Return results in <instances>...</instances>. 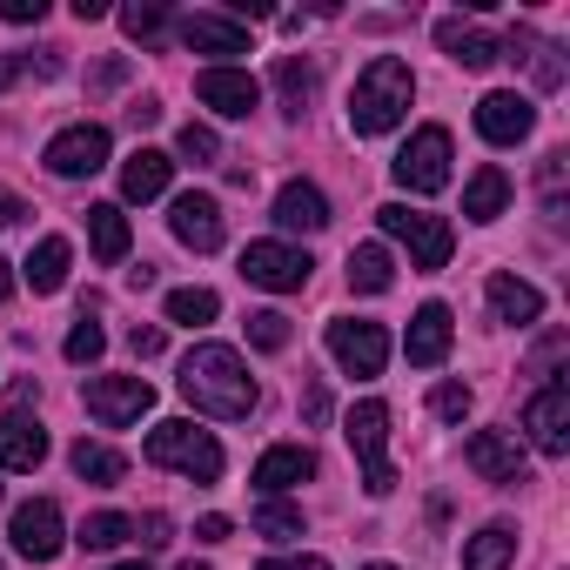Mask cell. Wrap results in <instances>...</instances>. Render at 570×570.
<instances>
[{
  "instance_id": "cell-19",
  "label": "cell",
  "mask_w": 570,
  "mask_h": 570,
  "mask_svg": "<svg viewBox=\"0 0 570 570\" xmlns=\"http://www.w3.org/2000/svg\"><path fill=\"white\" fill-rule=\"evenodd\" d=\"M181 48L228 61V55H248V28H242L235 14H188V21H181Z\"/></svg>"
},
{
  "instance_id": "cell-10",
  "label": "cell",
  "mask_w": 570,
  "mask_h": 570,
  "mask_svg": "<svg viewBox=\"0 0 570 570\" xmlns=\"http://www.w3.org/2000/svg\"><path fill=\"white\" fill-rule=\"evenodd\" d=\"M41 161H48L61 181H75V175H95V168H108V128H95V121H75V128H61V135L41 148Z\"/></svg>"
},
{
  "instance_id": "cell-31",
  "label": "cell",
  "mask_w": 570,
  "mask_h": 570,
  "mask_svg": "<svg viewBox=\"0 0 570 570\" xmlns=\"http://www.w3.org/2000/svg\"><path fill=\"white\" fill-rule=\"evenodd\" d=\"M275 95H282V108H289V115H303L309 95H316V68H309L303 55H282V61H275Z\"/></svg>"
},
{
  "instance_id": "cell-42",
  "label": "cell",
  "mask_w": 570,
  "mask_h": 570,
  "mask_svg": "<svg viewBox=\"0 0 570 570\" xmlns=\"http://www.w3.org/2000/svg\"><path fill=\"white\" fill-rule=\"evenodd\" d=\"M303 416H309V423H330V390H323V383L303 390Z\"/></svg>"
},
{
  "instance_id": "cell-37",
  "label": "cell",
  "mask_w": 570,
  "mask_h": 570,
  "mask_svg": "<svg viewBox=\"0 0 570 570\" xmlns=\"http://www.w3.org/2000/svg\"><path fill=\"white\" fill-rule=\"evenodd\" d=\"M101 350H108V336H101V323H75L68 330V363H101Z\"/></svg>"
},
{
  "instance_id": "cell-18",
  "label": "cell",
  "mask_w": 570,
  "mask_h": 570,
  "mask_svg": "<svg viewBox=\"0 0 570 570\" xmlns=\"http://www.w3.org/2000/svg\"><path fill=\"white\" fill-rule=\"evenodd\" d=\"M48 463V430L21 410H0V470H41Z\"/></svg>"
},
{
  "instance_id": "cell-33",
  "label": "cell",
  "mask_w": 570,
  "mask_h": 570,
  "mask_svg": "<svg viewBox=\"0 0 570 570\" xmlns=\"http://www.w3.org/2000/svg\"><path fill=\"white\" fill-rule=\"evenodd\" d=\"M215 316H222V296L215 289H175L168 296V323H181V330H202Z\"/></svg>"
},
{
  "instance_id": "cell-32",
  "label": "cell",
  "mask_w": 570,
  "mask_h": 570,
  "mask_svg": "<svg viewBox=\"0 0 570 570\" xmlns=\"http://www.w3.org/2000/svg\"><path fill=\"white\" fill-rule=\"evenodd\" d=\"M128 537H135V517H121V510H95V517L75 530L81 550H115V543H128Z\"/></svg>"
},
{
  "instance_id": "cell-46",
  "label": "cell",
  "mask_w": 570,
  "mask_h": 570,
  "mask_svg": "<svg viewBox=\"0 0 570 570\" xmlns=\"http://www.w3.org/2000/svg\"><path fill=\"white\" fill-rule=\"evenodd\" d=\"M195 537H202V543H228V517H202Z\"/></svg>"
},
{
  "instance_id": "cell-20",
  "label": "cell",
  "mask_w": 570,
  "mask_h": 570,
  "mask_svg": "<svg viewBox=\"0 0 570 570\" xmlns=\"http://www.w3.org/2000/svg\"><path fill=\"white\" fill-rule=\"evenodd\" d=\"M275 222L289 228V235H316V228H330V195H323L316 181H282Z\"/></svg>"
},
{
  "instance_id": "cell-48",
  "label": "cell",
  "mask_w": 570,
  "mask_h": 570,
  "mask_svg": "<svg viewBox=\"0 0 570 570\" xmlns=\"http://www.w3.org/2000/svg\"><path fill=\"white\" fill-rule=\"evenodd\" d=\"M14 289V275H8V262H0V296H8Z\"/></svg>"
},
{
  "instance_id": "cell-50",
  "label": "cell",
  "mask_w": 570,
  "mask_h": 570,
  "mask_svg": "<svg viewBox=\"0 0 570 570\" xmlns=\"http://www.w3.org/2000/svg\"><path fill=\"white\" fill-rule=\"evenodd\" d=\"M363 570H396V563H363Z\"/></svg>"
},
{
  "instance_id": "cell-5",
  "label": "cell",
  "mask_w": 570,
  "mask_h": 570,
  "mask_svg": "<svg viewBox=\"0 0 570 570\" xmlns=\"http://www.w3.org/2000/svg\"><path fill=\"white\" fill-rule=\"evenodd\" d=\"M376 222H383V235H396L410 248L416 268H443L450 262V222L443 215H423L410 202H390V208H376Z\"/></svg>"
},
{
  "instance_id": "cell-40",
  "label": "cell",
  "mask_w": 570,
  "mask_h": 570,
  "mask_svg": "<svg viewBox=\"0 0 570 570\" xmlns=\"http://www.w3.org/2000/svg\"><path fill=\"white\" fill-rule=\"evenodd\" d=\"M41 14H48V0H0V21H14V28H28Z\"/></svg>"
},
{
  "instance_id": "cell-47",
  "label": "cell",
  "mask_w": 570,
  "mask_h": 570,
  "mask_svg": "<svg viewBox=\"0 0 570 570\" xmlns=\"http://www.w3.org/2000/svg\"><path fill=\"white\" fill-rule=\"evenodd\" d=\"M14 81H21V61H14V55H0V88H14Z\"/></svg>"
},
{
  "instance_id": "cell-14",
  "label": "cell",
  "mask_w": 570,
  "mask_h": 570,
  "mask_svg": "<svg viewBox=\"0 0 570 570\" xmlns=\"http://www.w3.org/2000/svg\"><path fill=\"white\" fill-rule=\"evenodd\" d=\"M168 228H175V242L181 248H195V255H215L222 248V202L215 195H175V208H168Z\"/></svg>"
},
{
  "instance_id": "cell-2",
  "label": "cell",
  "mask_w": 570,
  "mask_h": 570,
  "mask_svg": "<svg viewBox=\"0 0 570 570\" xmlns=\"http://www.w3.org/2000/svg\"><path fill=\"white\" fill-rule=\"evenodd\" d=\"M410 95H416V75H410L396 55H376V61L356 75V95H350V128H356V135H390V128L410 115Z\"/></svg>"
},
{
  "instance_id": "cell-11",
  "label": "cell",
  "mask_w": 570,
  "mask_h": 570,
  "mask_svg": "<svg viewBox=\"0 0 570 570\" xmlns=\"http://www.w3.org/2000/svg\"><path fill=\"white\" fill-rule=\"evenodd\" d=\"M330 356H336L350 376H383V363H390V336H383V323H356V316H343V323H330Z\"/></svg>"
},
{
  "instance_id": "cell-34",
  "label": "cell",
  "mask_w": 570,
  "mask_h": 570,
  "mask_svg": "<svg viewBox=\"0 0 570 570\" xmlns=\"http://www.w3.org/2000/svg\"><path fill=\"white\" fill-rule=\"evenodd\" d=\"M248 343L268 350V356L289 350V316H282V309H255V316H248Z\"/></svg>"
},
{
  "instance_id": "cell-8",
  "label": "cell",
  "mask_w": 570,
  "mask_h": 570,
  "mask_svg": "<svg viewBox=\"0 0 570 570\" xmlns=\"http://www.w3.org/2000/svg\"><path fill=\"white\" fill-rule=\"evenodd\" d=\"M8 537H14V550H21L28 563H55V557L68 550L61 503H55V497H35V503H21V510H14V523H8Z\"/></svg>"
},
{
  "instance_id": "cell-27",
  "label": "cell",
  "mask_w": 570,
  "mask_h": 570,
  "mask_svg": "<svg viewBox=\"0 0 570 570\" xmlns=\"http://www.w3.org/2000/svg\"><path fill=\"white\" fill-rule=\"evenodd\" d=\"M396 282V262H390V248L383 242H363V248H350V289H363V296H383Z\"/></svg>"
},
{
  "instance_id": "cell-16",
  "label": "cell",
  "mask_w": 570,
  "mask_h": 570,
  "mask_svg": "<svg viewBox=\"0 0 570 570\" xmlns=\"http://www.w3.org/2000/svg\"><path fill=\"white\" fill-rule=\"evenodd\" d=\"M463 463L483 476V483H523V443L503 436V430H476L463 443Z\"/></svg>"
},
{
  "instance_id": "cell-9",
  "label": "cell",
  "mask_w": 570,
  "mask_h": 570,
  "mask_svg": "<svg viewBox=\"0 0 570 570\" xmlns=\"http://www.w3.org/2000/svg\"><path fill=\"white\" fill-rule=\"evenodd\" d=\"M309 268H316V262H309L303 248H289V242H248V248H242V275L255 282V289H275V296L303 289Z\"/></svg>"
},
{
  "instance_id": "cell-4",
  "label": "cell",
  "mask_w": 570,
  "mask_h": 570,
  "mask_svg": "<svg viewBox=\"0 0 570 570\" xmlns=\"http://www.w3.org/2000/svg\"><path fill=\"white\" fill-rule=\"evenodd\" d=\"M343 436H350V450H356V463H363V490L370 497H390L396 490V470H390V403H356L350 410V423H343Z\"/></svg>"
},
{
  "instance_id": "cell-28",
  "label": "cell",
  "mask_w": 570,
  "mask_h": 570,
  "mask_svg": "<svg viewBox=\"0 0 570 570\" xmlns=\"http://www.w3.org/2000/svg\"><path fill=\"white\" fill-rule=\"evenodd\" d=\"M88 242H95L101 262H121L128 242H135V235H128V215H121L115 202H95V208H88Z\"/></svg>"
},
{
  "instance_id": "cell-1",
  "label": "cell",
  "mask_w": 570,
  "mask_h": 570,
  "mask_svg": "<svg viewBox=\"0 0 570 570\" xmlns=\"http://www.w3.org/2000/svg\"><path fill=\"white\" fill-rule=\"evenodd\" d=\"M175 383H181V396H188L202 416L235 423V416L255 410V376H248V363H242L228 343H202V350H188Z\"/></svg>"
},
{
  "instance_id": "cell-43",
  "label": "cell",
  "mask_w": 570,
  "mask_h": 570,
  "mask_svg": "<svg viewBox=\"0 0 570 570\" xmlns=\"http://www.w3.org/2000/svg\"><path fill=\"white\" fill-rule=\"evenodd\" d=\"M135 537H141V543H155V550H161V543H168V517H161V510H148V517H141V523H135Z\"/></svg>"
},
{
  "instance_id": "cell-44",
  "label": "cell",
  "mask_w": 570,
  "mask_h": 570,
  "mask_svg": "<svg viewBox=\"0 0 570 570\" xmlns=\"http://www.w3.org/2000/svg\"><path fill=\"white\" fill-rule=\"evenodd\" d=\"M262 570H330L323 557H262Z\"/></svg>"
},
{
  "instance_id": "cell-12",
  "label": "cell",
  "mask_w": 570,
  "mask_h": 570,
  "mask_svg": "<svg viewBox=\"0 0 570 570\" xmlns=\"http://www.w3.org/2000/svg\"><path fill=\"white\" fill-rule=\"evenodd\" d=\"M195 101L215 108V115H228V121H248L255 101H262V81L242 75V68H202L195 75Z\"/></svg>"
},
{
  "instance_id": "cell-13",
  "label": "cell",
  "mask_w": 570,
  "mask_h": 570,
  "mask_svg": "<svg viewBox=\"0 0 570 570\" xmlns=\"http://www.w3.org/2000/svg\"><path fill=\"white\" fill-rule=\"evenodd\" d=\"M530 128H537V108H530V95H517V88H497V95H483V101H476V135H483V141H497V148H517Z\"/></svg>"
},
{
  "instance_id": "cell-24",
  "label": "cell",
  "mask_w": 570,
  "mask_h": 570,
  "mask_svg": "<svg viewBox=\"0 0 570 570\" xmlns=\"http://www.w3.org/2000/svg\"><path fill=\"white\" fill-rule=\"evenodd\" d=\"M168 175H175V161H168L161 148H135L128 168H121V195H128V202H155V195L168 188Z\"/></svg>"
},
{
  "instance_id": "cell-39",
  "label": "cell",
  "mask_w": 570,
  "mask_h": 570,
  "mask_svg": "<svg viewBox=\"0 0 570 570\" xmlns=\"http://www.w3.org/2000/svg\"><path fill=\"white\" fill-rule=\"evenodd\" d=\"M430 410H436L443 423H463V416H470V390H463V383H443V390L430 396Z\"/></svg>"
},
{
  "instance_id": "cell-35",
  "label": "cell",
  "mask_w": 570,
  "mask_h": 570,
  "mask_svg": "<svg viewBox=\"0 0 570 570\" xmlns=\"http://www.w3.org/2000/svg\"><path fill=\"white\" fill-rule=\"evenodd\" d=\"M121 28H128V41H161V28H168V8H161V0L121 8Z\"/></svg>"
},
{
  "instance_id": "cell-3",
  "label": "cell",
  "mask_w": 570,
  "mask_h": 570,
  "mask_svg": "<svg viewBox=\"0 0 570 570\" xmlns=\"http://www.w3.org/2000/svg\"><path fill=\"white\" fill-rule=\"evenodd\" d=\"M148 463H161V470H181V476H195V483H215L222 476V443L208 436V430H195V423H155L148 430Z\"/></svg>"
},
{
  "instance_id": "cell-17",
  "label": "cell",
  "mask_w": 570,
  "mask_h": 570,
  "mask_svg": "<svg viewBox=\"0 0 570 570\" xmlns=\"http://www.w3.org/2000/svg\"><path fill=\"white\" fill-rule=\"evenodd\" d=\"M450 336H456V323H450V309H443V303H423V309L410 316V336H403V356H410L416 370H436V363L450 356Z\"/></svg>"
},
{
  "instance_id": "cell-21",
  "label": "cell",
  "mask_w": 570,
  "mask_h": 570,
  "mask_svg": "<svg viewBox=\"0 0 570 570\" xmlns=\"http://www.w3.org/2000/svg\"><path fill=\"white\" fill-rule=\"evenodd\" d=\"M309 476H316V456H309L303 443H275V450L255 456V490H262V497L296 490V483H309Z\"/></svg>"
},
{
  "instance_id": "cell-7",
  "label": "cell",
  "mask_w": 570,
  "mask_h": 570,
  "mask_svg": "<svg viewBox=\"0 0 570 570\" xmlns=\"http://www.w3.org/2000/svg\"><path fill=\"white\" fill-rule=\"evenodd\" d=\"M81 403H88V416H95L101 430H128V423H141V416L155 410V390H148L141 376H95V383L81 390Z\"/></svg>"
},
{
  "instance_id": "cell-49",
  "label": "cell",
  "mask_w": 570,
  "mask_h": 570,
  "mask_svg": "<svg viewBox=\"0 0 570 570\" xmlns=\"http://www.w3.org/2000/svg\"><path fill=\"white\" fill-rule=\"evenodd\" d=\"M115 570H148V563H115Z\"/></svg>"
},
{
  "instance_id": "cell-41",
  "label": "cell",
  "mask_w": 570,
  "mask_h": 570,
  "mask_svg": "<svg viewBox=\"0 0 570 570\" xmlns=\"http://www.w3.org/2000/svg\"><path fill=\"white\" fill-rule=\"evenodd\" d=\"M161 343H168V336H161V330H155V323H148V330H141V323H135V330H128V350H135V356H141V363H148V356H161Z\"/></svg>"
},
{
  "instance_id": "cell-45",
  "label": "cell",
  "mask_w": 570,
  "mask_h": 570,
  "mask_svg": "<svg viewBox=\"0 0 570 570\" xmlns=\"http://www.w3.org/2000/svg\"><path fill=\"white\" fill-rule=\"evenodd\" d=\"M28 222V202L21 195H0V228H21Z\"/></svg>"
},
{
  "instance_id": "cell-6",
  "label": "cell",
  "mask_w": 570,
  "mask_h": 570,
  "mask_svg": "<svg viewBox=\"0 0 570 570\" xmlns=\"http://www.w3.org/2000/svg\"><path fill=\"white\" fill-rule=\"evenodd\" d=\"M396 168V181L410 188V195H436V188H450V128H416L410 135V148L390 161Z\"/></svg>"
},
{
  "instance_id": "cell-30",
  "label": "cell",
  "mask_w": 570,
  "mask_h": 570,
  "mask_svg": "<svg viewBox=\"0 0 570 570\" xmlns=\"http://www.w3.org/2000/svg\"><path fill=\"white\" fill-rule=\"evenodd\" d=\"M517 557V530L510 523H483L470 543H463V570H503Z\"/></svg>"
},
{
  "instance_id": "cell-26",
  "label": "cell",
  "mask_w": 570,
  "mask_h": 570,
  "mask_svg": "<svg viewBox=\"0 0 570 570\" xmlns=\"http://www.w3.org/2000/svg\"><path fill=\"white\" fill-rule=\"evenodd\" d=\"M68 262H75V248H68V235H48L35 255H28V289L35 296H55L61 282H68Z\"/></svg>"
},
{
  "instance_id": "cell-22",
  "label": "cell",
  "mask_w": 570,
  "mask_h": 570,
  "mask_svg": "<svg viewBox=\"0 0 570 570\" xmlns=\"http://www.w3.org/2000/svg\"><path fill=\"white\" fill-rule=\"evenodd\" d=\"M436 41H443V55H450L456 68H470V75H483V68L503 61V41L483 35V28H470V21H436Z\"/></svg>"
},
{
  "instance_id": "cell-25",
  "label": "cell",
  "mask_w": 570,
  "mask_h": 570,
  "mask_svg": "<svg viewBox=\"0 0 570 570\" xmlns=\"http://www.w3.org/2000/svg\"><path fill=\"white\" fill-rule=\"evenodd\" d=\"M503 208H510V175L503 168H476L470 188H463V215L470 222H497Z\"/></svg>"
},
{
  "instance_id": "cell-15",
  "label": "cell",
  "mask_w": 570,
  "mask_h": 570,
  "mask_svg": "<svg viewBox=\"0 0 570 570\" xmlns=\"http://www.w3.org/2000/svg\"><path fill=\"white\" fill-rule=\"evenodd\" d=\"M523 430H530V443H537L543 456H563V450H570V390H563V383L537 390L530 410H523Z\"/></svg>"
},
{
  "instance_id": "cell-51",
  "label": "cell",
  "mask_w": 570,
  "mask_h": 570,
  "mask_svg": "<svg viewBox=\"0 0 570 570\" xmlns=\"http://www.w3.org/2000/svg\"><path fill=\"white\" fill-rule=\"evenodd\" d=\"M181 570H208V563H181Z\"/></svg>"
},
{
  "instance_id": "cell-29",
  "label": "cell",
  "mask_w": 570,
  "mask_h": 570,
  "mask_svg": "<svg viewBox=\"0 0 570 570\" xmlns=\"http://www.w3.org/2000/svg\"><path fill=\"white\" fill-rule=\"evenodd\" d=\"M68 463H75V476H81V483H101V490L128 476V456H121V450H108V443H88V436L68 450Z\"/></svg>"
},
{
  "instance_id": "cell-38",
  "label": "cell",
  "mask_w": 570,
  "mask_h": 570,
  "mask_svg": "<svg viewBox=\"0 0 570 570\" xmlns=\"http://www.w3.org/2000/svg\"><path fill=\"white\" fill-rule=\"evenodd\" d=\"M255 530H262V537H303V510H289V503H262V510H255Z\"/></svg>"
},
{
  "instance_id": "cell-23",
  "label": "cell",
  "mask_w": 570,
  "mask_h": 570,
  "mask_svg": "<svg viewBox=\"0 0 570 570\" xmlns=\"http://www.w3.org/2000/svg\"><path fill=\"white\" fill-rule=\"evenodd\" d=\"M490 309H497V323L530 330V323L543 316V296L530 289V282H517V275H490Z\"/></svg>"
},
{
  "instance_id": "cell-36",
  "label": "cell",
  "mask_w": 570,
  "mask_h": 570,
  "mask_svg": "<svg viewBox=\"0 0 570 570\" xmlns=\"http://www.w3.org/2000/svg\"><path fill=\"white\" fill-rule=\"evenodd\" d=\"M175 148L202 168V161H222V141H215V128H202V121H188L181 135H175Z\"/></svg>"
}]
</instances>
